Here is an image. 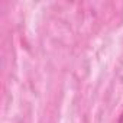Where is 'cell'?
Wrapping results in <instances>:
<instances>
[{
	"label": "cell",
	"mask_w": 123,
	"mask_h": 123,
	"mask_svg": "<svg viewBox=\"0 0 123 123\" xmlns=\"http://www.w3.org/2000/svg\"><path fill=\"white\" fill-rule=\"evenodd\" d=\"M117 123H123V111L120 113V116H119V119H117Z\"/></svg>",
	"instance_id": "cell-1"
}]
</instances>
